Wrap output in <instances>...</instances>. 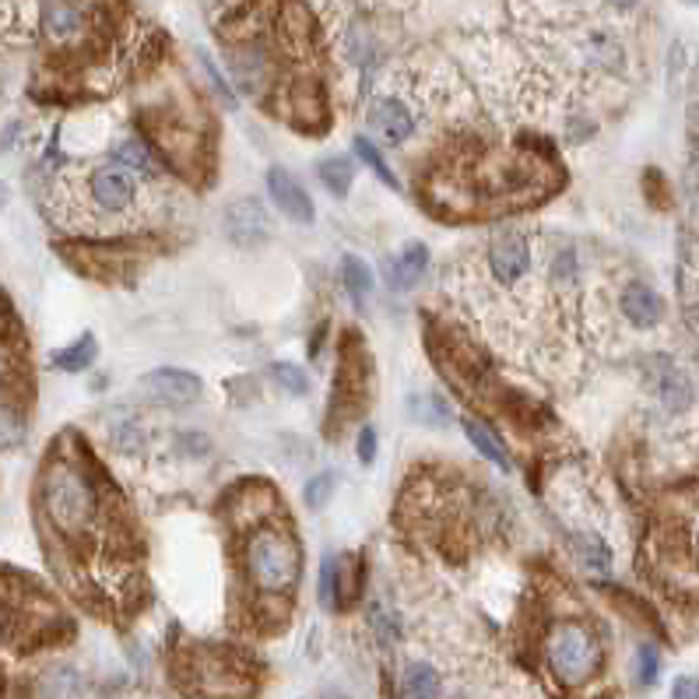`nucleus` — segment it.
<instances>
[{
    "instance_id": "5",
    "label": "nucleus",
    "mask_w": 699,
    "mask_h": 699,
    "mask_svg": "<svg viewBox=\"0 0 699 699\" xmlns=\"http://www.w3.org/2000/svg\"><path fill=\"white\" fill-rule=\"evenodd\" d=\"M88 193L99 212L106 215H127L134 204H138V180L134 173L124 166H102L88 176Z\"/></svg>"
},
{
    "instance_id": "26",
    "label": "nucleus",
    "mask_w": 699,
    "mask_h": 699,
    "mask_svg": "<svg viewBox=\"0 0 699 699\" xmlns=\"http://www.w3.org/2000/svg\"><path fill=\"white\" fill-rule=\"evenodd\" d=\"M369 630H373V636L380 639L383 647H391L401 639V619L391 612V608H383V605H373L369 608Z\"/></svg>"
},
{
    "instance_id": "36",
    "label": "nucleus",
    "mask_w": 699,
    "mask_h": 699,
    "mask_svg": "<svg viewBox=\"0 0 699 699\" xmlns=\"http://www.w3.org/2000/svg\"><path fill=\"white\" fill-rule=\"evenodd\" d=\"M4 201H8V187H4V183H0V204H4Z\"/></svg>"
},
{
    "instance_id": "8",
    "label": "nucleus",
    "mask_w": 699,
    "mask_h": 699,
    "mask_svg": "<svg viewBox=\"0 0 699 699\" xmlns=\"http://www.w3.org/2000/svg\"><path fill=\"white\" fill-rule=\"evenodd\" d=\"M267 193H271L278 212L289 221H295V226H314V218H317L314 198H309L306 187L295 180L289 169H281V166L267 169Z\"/></svg>"
},
{
    "instance_id": "22",
    "label": "nucleus",
    "mask_w": 699,
    "mask_h": 699,
    "mask_svg": "<svg viewBox=\"0 0 699 699\" xmlns=\"http://www.w3.org/2000/svg\"><path fill=\"white\" fill-rule=\"evenodd\" d=\"M25 440V415L22 405L0 397V450H14Z\"/></svg>"
},
{
    "instance_id": "3",
    "label": "nucleus",
    "mask_w": 699,
    "mask_h": 699,
    "mask_svg": "<svg viewBox=\"0 0 699 699\" xmlns=\"http://www.w3.org/2000/svg\"><path fill=\"white\" fill-rule=\"evenodd\" d=\"M545 664L567 689L584 686L601 668V644L584 622H559L545 639Z\"/></svg>"
},
{
    "instance_id": "25",
    "label": "nucleus",
    "mask_w": 699,
    "mask_h": 699,
    "mask_svg": "<svg viewBox=\"0 0 699 699\" xmlns=\"http://www.w3.org/2000/svg\"><path fill=\"white\" fill-rule=\"evenodd\" d=\"M271 380L292 397H303L309 391V377L306 369H300L295 363H271Z\"/></svg>"
},
{
    "instance_id": "23",
    "label": "nucleus",
    "mask_w": 699,
    "mask_h": 699,
    "mask_svg": "<svg viewBox=\"0 0 699 699\" xmlns=\"http://www.w3.org/2000/svg\"><path fill=\"white\" fill-rule=\"evenodd\" d=\"M110 440H113V446L120 454H141L144 450V443H148V436H144V425L138 422V419H127L124 422H116L113 429H110Z\"/></svg>"
},
{
    "instance_id": "1",
    "label": "nucleus",
    "mask_w": 699,
    "mask_h": 699,
    "mask_svg": "<svg viewBox=\"0 0 699 699\" xmlns=\"http://www.w3.org/2000/svg\"><path fill=\"white\" fill-rule=\"evenodd\" d=\"M39 513L42 524L67 545H78L99 531L106 503H102V488L92 468L81 457L50 450L39 474Z\"/></svg>"
},
{
    "instance_id": "20",
    "label": "nucleus",
    "mask_w": 699,
    "mask_h": 699,
    "mask_svg": "<svg viewBox=\"0 0 699 699\" xmlns=\"http://www.w3.org/2000/svg\"><path fill=\"white\" fill-rule=\"evenodd\" d=\"M317 176L320 183L327 187V193H334V198H348L352 193V183H355V162L352 158H323L317 166Z\"/></svg>"
},
{
    "instance_id": "4",
    "label": "nucleus",
    "mask_w": 699,
    "mask_h": 699,
    "mask_svg": "<svg viewBox=\"0 0 699 699\" xmlns=\"http://www.w3.org/2000/svg\"><path fill=\"white\" fill-rule=\"evenodd\" d=\"M488 271H493V278L499 281V285H520V281L528 278L531 271V243H528V236L524 232H517V229H499L493 240H488Z\"/></svg>"
},
{
    "instance_id": "10",
    "label": "nucleus",
    "mask_w": 699,
    "mask_h": 699,
    "mask_svg": "<svg viewBox=\"0 0 699 699\" xmlns=\"http://www.w3.org/2000/svg\"><path fill=\"white\" fill-rule=\"evenodd\" d=\"M369 127H373L377 138H383L386 144H405L411 134H415V116L411 110L405 106L401 99H373V106H369Z\"/></svg>"
},
{
    "instance_id": "21",
    "label": "nucleus",
    "mask_w": 699,
    "mask_h": 699,
    "mask_svg": "<svg viewBox=\"0 0 699 699\" xmlns=\"http://www.w3.org/2000/svg\"><path fill=\"white\" fill-rule=\"evenodd\" d=\"M96 355H99L96 338L92 334H81L78 341H74V345L53 352V366L64 369V373H81V369H88V366L96 363Z\"/></svg>"
},
{
    "instance_id": "32",
    "label": "nucleus",
    "mask_w": 699,
    "mask_h": 699,
    "mask_svg": "<svg viewBox=\"0 0 699 699\" xmlns=\"http://www.w3.org/2000/svg\"><path fill=\"white\" fill-rule=\"evenodd\" d=\"M377 446H380L377 429H373V425H363L359 443H355V450H359V460H363V465H373V460H377Z\"/></svg>"
},
{
    "instance_id": "31",
    "label": "nucleus",
    "mask_w": 699,
    "mask_h": 699,
    "mask_svg": "<svg viewBox=\"0 0 699 699\" xmlns=\"http://www.w3.org/2000/svg\"><path fill=\"white\" fill-rule=\"evenodd\" d=\"M576 281V254L573 250H562L552 260V285H573Z\"/></svg>"
},
{
    "instance_id": "38",
    "label": "nucleus",
    "mask_w": 699,
    "mask_h": 699,
    "mask_svg": "<svg viewBox=\"0 0 699 699\" xmlns=\"http://www.w3.org/2000/svg\"><path fill=\"white\" fill-rule=\"evenodd\" d=\"M696 545H699V542H696Z\"/></svg>"
},
{
    "instance_id": "34",
    "label": "nucleus",
    "mask_w": 699,
    "mask_h": 699,
    "mask_svg": "<svg viewBox=\"0 0 699 699\" xmlns=\"http://www.w3.org/2000/svg\"><path fill=\"white\" fill-rule=\"evenodd\" d=\"M323 331H327V323H320V327H317V334L309 338V355H314V359L320 355V345H323Z\"/></svg>"
},
{
    "instance_id": "37",
    "label": "nucleus",
    "mask_w": 699,
    "mask_h": 699,
    "mask_svg": "<svg viewBox=\"0 0 699 699\" xmlns=\"http://www.w3.org/2000/svg\"><path fill=\"white\" fill-rule=\"evenodd\" d=\"M323 699H348V696H341V692H327Z\"/></svg>"
},
{
    "instance_id": "27",
    "label": "nucleus",
    "mask_w": 699,
    "mask_h": 699,
    "mask_svg": "<svg viewBox=\"0 0 699 699\" xmlns=\"http://www.w3.org/2000/svg\"><path fill=\"white\" fill-rule=\"evenodd\" d=\"M334 488H338L334 471H320V474H314V479H309V482H306V488H303L306 507H309V510H323L327 503H331Z\"/></svg>"
},
{
    "instance_id": "15",
    "label": "nucleus",
    "mask_w": 699,
    "mask_h": 699,
    "mask_svg": "<svg viewBox=\"0 0 699 699\" xmlns=\"http://www.w3.org/2000/svg\"><path fill=\"white\" fill-rule=\"evenodd\" d=\"M401 696L405 699H440L443 675L429 661H411L401 675Z\"/></svg>"
},
{
    "instance_id": "2",
    "label": "nucleus",
    "mask_w": 699,
    "mask_h": 699,
    "mask_svg": "<svg viewBox=\"0 0 699 699\" xmlns=\"http://www.w3.org/2000/svg\"><path fill=\"white\" fill-rule=\"evenodd\" d=\"M243 567L254 590H260L264 598H281L295 587L303 570V556L300 545L289 531L281 528H257L246 538L243 548Z\"/></svg>"
},
{
    "instance_id": "17",
    "label": "nucleus",
    "mask_w": 699,
    "mask_h": 699,
    "mask_svg": "<svg viewBox=\"0 0 699 699\" xmlns=\"http://www.w3.org/2000/svg\"><path fill=\"white\" fill-rule=\"evenodd\" d=\"M341 285H345L348 300L355 306L366 309L369 295H373V271H369V264L363 257H355V254L341 257Z\"/></svg>"
},
{
    "instance_id": "18",
    "label": "nucleus",
    "mask_w": 699,
    "mask_h": 699,
    "mask_svg": "<svg viewBox=\"0 0 699 699\" xmlns=\"http://www.w3.org/2000/svg\"><path fill=\"white\" fill-rule=\"evenodd\" d=\"M573 556L576 562L584 567L587 573H608L612 570V548L605 545V538H598V534H590V531H576L573 538Z\"/></svg>"
},
{
    "instance_id": "14",
    "label": "nucleus",
    "mask_w": 699,
    "mask_h": 699,
    "mask_svg": "<svg viewBox=\"0 0 699 699\" xmlns=\"http://www.w3.org/2000/svg\"><path fill=\"white\" fill-rule=\"evenodd\" d=\"M289 110L295 120H303L306 127H320L327 116V102H323V88L317 78H300L289 88Z\"/></svg>"
},
{
    "instance_id": "6",
    "label": "nucleus",
    "mask_w": 699,
    "mask_h": 699,
    "mask_svg": "<svg viewBox=\"0 0 699 699\" xmlns=\"http://www.w3.org/2000/svg\"><path fill=\"white\" fill-rule=\"evenodd\" d=\"M226 236L243 250H254L260 243L271 240V212L264 207V201L257 198H240L226 207Z\"/></svg>"
},
{
    "instance_id": "35",
    "label": "nucleus",
    "mask_w": 699,
    "mask_h": 699,
    "mask_svg": "<svg viewBox=\"0 0 699 699\" xmlns=\"http://www.w3.org/2000/svg\"><path fill=\"white\" fill-rule=\"evenodd\" d=\"M612 4H619V8H633L636 0H612Z\"/></svg>"
},
{
    "instance_id": "30",
    "label": "nucleus",
    "mask_w": 699,
    "mask_h": 699,
    "mask_svg": "<svg viewBox=\"0 0 699 699\" xmlns=\"http://www.w3.org/2000/svg\"><path fill=\"white\" fill-rule=\"evenodd\" d=\"M658 675H661L658 650L644 644V647L636 650V682H639V686H653V682H658Z\"/></svg>"
},
{
    "instance_id": "33",
    "label": "nucleus",
    "mask_w": 699,
    "mask_h": 699,
    "mask_svg": "<svg viewBox=\"0 0 699 699\" xmlns=\"http://www.w3.org/2000/svg\"><path fill=\"white\" fill-rule=\"evenodd\" d=\"M672 699H699V678L696 675H678L672 686Z\"/></svg>"
},
{
    "instance_id": "24",
    "label": "nucleus",
    "mask_w": 699,
    "mask_h": 699,
    "mask_svg": "<svg viewBox=\"0 0 699 699\" xmlns=\"http://www.w3.org/2000/svg\"><path fill=\"white\" fill-rule=\"evenodd\" d=\"M355 155H359V158L366 162V166L377 173L380 183H386L391 190H397V176L391 173V166H386V158L380 155V148H377L373 141H369V138H355Z\"/></svg>"
},
{
    "instance_id": "29",
    "label": "nucleus",
    "mask_w": 699,
    "mask_h": 699,
    "mask_svg": "<svg viewBox=\"0 0 699 699\" xmlns=\"http://www.w3.org/2000/svg\"><path fill=\"white\" fill-rule=\"evenodd\" d=\"M317 590H320L317 598H320L323 608H334V605H338V562H334V556H323Z\"/></svg>"
},
{
    "instance_id": "13",
    "label": "nucleus",
    "mask_w": 699,
    "mask_h": 699,
    "mask_svg": "<svg viewBox=\"0 0 699 699\" xmlns=\"http://www.w3.org/2000/svg\"><path fill=\"white\" fill-rule=\"evenodd\" d=\"M429 271V246L408 243L394 260H386V285L394 292H411Z\"/></svg>"
},
{
    "instance_id": "12",
    "label": "nucleus",
    "mask_w": 699,
    "mask_h": 699,
    "mask_svg": "<svg viewBox=\"0 0 699 699\" xmlns=\"http://www.w3.org/2000/svg\"><path fill=\"white\" fill-rule=\"evenodd\" d=\"M619 306H622V317H626L633 327H639V331H650V327H658L664 317V300L650 285H639V281L622 289Z\"/></svg>"
},
{
    "instance_id": "16",
    "label": "nucleus",
    "mask_w": 699,
    "mask_h": 699,
    "mask_svg": "<svg viewBox=\"0 0 699 699\" xmlns=\"http://www.w3.org/2000/svg\"><path fill=\"white\" fill-rule=\"evenodd\" d=\"M465 436H468V443L474 446V454H482V460H488V465L499 468V471H510V454H507V446H503V440H499L485 422L465 419Z\"/></svg>"
},
{
    "instance_id": "28",
    "label": "nucleus",
    "mask_w": 699,
    "mask_h": 699,
    "mask_svg": "<svg viewBox=\"0 0 699 699\" xmlns=\"http://www.w3.org/2000/svg\"><path fill=\"white\" fill-rule=\"evenodd\" d=\"M411 415L425 425H443L450 419V411H446L440 397H411Z\"/></svg>"
},
{
    "instance_id": "7",
    "label": "nucleus",
    "mask_w": 699,
    "mask_h": 699,
    "mask_svg": "<svg viewBox=\"0 0 699 699\" xmlns=\"http://www.w3.org/2000/svg\"><path fill=\"white\" fill-rule=\"evenodd\" d=\"M138 386L152 401H158V405H193L204 391L201 377H193L190 369H173V366H162V369H152V373H144L138 380Z\"/></svg>"
},
{
    "instance_id": "19",
    "label": "nucleus",
    "mask_w": 699,
    "mask_h": 699,
    "mask_svg": "<svg viewBox=\"0 0 699 699\" xmlns=\"http://www.w3.org/2000/svg\"><path fill=\"white\" fill-rule=\"evenodd\" d=\"M113 158H116V166H124L130 173H141V176H158L162 173L155 155H152V148H148L144 141H138V138H127V141L116 144Z\"/></svg>"
},
{
    "instance_id": "11",
    "label": "nucleus",
    "mask_w": 699,
    "mask_h": 699,
    "mask_svg": "<svg viewBox=\"0 0 699 699\" xmlns=\"http://www.w3.org/2000/svg\"><path fill=\"white\" fill-rule=\"evenodd\" d=\"M42 33L50 42L67 47L85 33V11L74 0H47L42 4Z\"/></svg>"
},
{
    "instance_id": "9",
    "label": "nucleus",
    "mask_w": 699,
    "mask_h": 699,
    "mask_svg": "<svg viewBox=\"0 0 699 699\" xmlns=\"http://www.w3.org/2000/svg\"><path fill=\"white\" fill-rule=\"evenodd\" d=\"M647 380H650V391L658 394V401L668 411H682L692 401L689 377L682 373V366L675 359H668V355H650Z\"/></svg>"
}]
</instances>
